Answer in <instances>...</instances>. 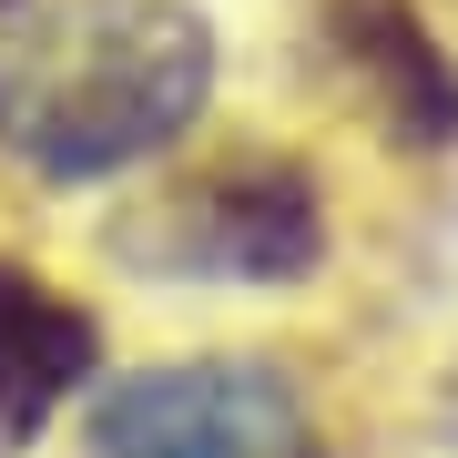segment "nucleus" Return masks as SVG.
I'll return each instance as SVG.
<instances>
[{
    "mask_svg": "<svg viewBox=\"0 0 458 458\" xmlns=\"http://www.w3.org/2000/svg\"><path fill=\"white\" fill-rule=\"evenodd\" d=\"M225 92L204 0H31L0 21V174L31 194H123L164 174Z\"/></svg>",
    "mask_w": 458,
    "mask_h": 458,
    "instance_id": "f257e3e1",
    "label": "nucleus"
},
{
    "mask_svg": "<svg viewBox=\"0 0 458 458\" xmlns=\"http://www.w3.org/2000/svg\"><path fill=\"white\" fill-rule=\"evenodd\" d=\"M102 265L174 295H306L336 276V174L285 132L183 143L102 214Z\"/></svg>",
    "mask_w": 458,
    "mask_h": 458,
    "instance_id": "f03ea898",
    "label": "nucleus"
},
{
    "mask_svg": "<svg viewBox=\"0 0 458 458\" xmlns=\"http://www.w3.org/2000/svg\"><path fill=\"white\" fill-rule=\"evenodd\" d=\"M72 458H357L306 357L285 346H183L113 367L82 397Z\"/></svg>",
    "mask_w": 458,
    "mask_h": 458,
    "instance_id": "7ed1b4c3",
    "label": "nucleus"
},
{
    "mask_svg": "<svg viewBox=\"0 0 458 458\" xmlns=\"http://www.w3.org/2000/svg\"><path fill=\"white\" fill-rule=\"evenodd\" d=\"M316 62L397 164L458 153V51L418 0H316Z\"/></svg>",
    "mask_w": 458,
    "mask_h": 458,
    "instance_id": "20e7f679",
    "label": "nucleus"
},
{
    "mask_svg": "<svg viewBox=\"0 0 458 458\" xmlns=\"http://www.w3.org/2000/svg\"><path fill=\"white\" fill-rule=\"evenodd\" d=\"M113 377V327L41 255L0 245V458H31Z\"/></svg>",
    "mask_w": 458,
    "mask_h": 458,
    "instance_id": "39448f33",
    "label": "nucleus"
},
{
    "mask_svg": "<svg viewBox=\"0 0 458 458\" xmlns=\"http://www.w3.org/2000/svg\"><path fill=\"white\" fill-rule=\"evenodd\" d=\"M438 448H448V458H458V357H448V367H438Z\"/></svg>",
    "mask_w": 458,
    "mask_h": 458,
    "instance_id": "423d86ee",
    "label": "nucleus"
},
{
    "mask_svg": "<svg viewBox=\"0 0 458 458\" xmlns=\"http://www.w3.org/2000/svg\"><path fill=\"white\" fill-rule=\"evenodd\" d=\"M11 11H31V0H0V21H11Z\"/></svg>",
    "mask_w": 458,
    "mask_h": 458,
    "instance_id": "0eeeda50",
    "label": "nucleus"
}]
</instances>
